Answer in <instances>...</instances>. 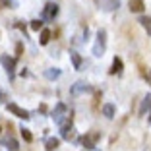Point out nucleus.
I'll list each match as a JSON object with an SVG mask.
<instances>
[{
  "instance_id": "f257e3e1",
  "label": "nucleus",
  "mask_w": 151,
  "mask_h": 151,
  "mask_svg": "<svg viewBox=\"0 0 151 151\" xmlns=\"http://www.w3.org/2000/svg\"><path fill=\"white\" fill-rule=\"evenodd\" d=\"M105 50H107V31H105V29H99L97 41H95V45H93V56L101 58L103 54H105Z\"/></svg>"
},
{
  "instance_id": "f03ea898",
  "label": "nucleus",
  "mask_w": 151,
  "mask_h": 151,
  "mask_svg": "<svg viewBox=\"0 0 151 151\" xmlns=\"http://www.w3.org/2000/svg\"><path fill=\"white\" fill-rule=\"evenodd\" d=\"M101 139V132H87L85 136H81V145L85 147V149H95V145H97V142Z\"/></svg>"
},
{
  "instance_id": "7ed1b4c3",
  "label": "nucleus",
  "mask_w": 151,
  "mask_h": 151,
  "mask_svg": "<svg viewBox=\"0 0 151 151\" xmlns=\"http://www.w3.org/2000/svg\"><path fill=\"white\" fill-rule=\"evenodd\" d=\"M0 64L4 66V70H6L10 80H14V76H16V58H10L8 54H2V56H0Z\"/></svg>"
},
{
  "instance_id": "20e7f679",
  "label": "nucleus",
  "mask_w": 151,
  "mask_h": 151,
  "mask_svg": "<svg viewBox=\"0 0 151 151\" xmlns=\"http://www.w3.org/2000/svg\"><path fill=\"white\" fill-rule=\"evenodd\" d=\"M52 118H54V122H56L58 126H60L64 120L68 118V107L64 105V103H58L56 107H54V111H52Z\"/></svg>"
},
{
  "instance_id": "39448f33",
  "label": "nucleus",
  "mask_w": 151,
  "mask_h": 151,
  "mask_svg": "<svg viewBox=\"0 0 151 151\" xmlns=\"http://www.w3.org/2000/svg\"><path fill=\"white\" fill-rule=\"evenodd\" d=\"M56 16H58V4H54V2H47L45 8H43V19H45V22H52Z\"/></svg>"
},
{
  "instance_id": "423d86ee",
  "label": "nucleus",
  "mask_w": 151,
  "mask_h": 151,
  "mask_svg": "<svg viewBox=\"0 0 151 151\" xmlns=\"http://www.w3.org/2000/svg\"><path fill=\"white\" fill-rule=\"evenodd\" d=\"M87 91H91V85H89L87 81H83V80L76 81V83L70 87V93L74 95V97H78V95H81V93H87Z\"/></svg>"
},
{
  "instance_id": "0eeeda50",
  "label": "nucleus",
  "mask_w": 151,
  "mask_h": 151,
  "mask_svg": "<svg viewBox=\"0 0 151 151\" xmlns=\"http://www.w3.org/2000/svg\"><path fill=\"white\" fill-rule=\"evenodd\" d=\"M0 143H2V147H6L8 151H18L19 149V142L14 138V136H2Z\"/></svg>"
},
{
  "instance_id": "6e6552de",
  "label": "nucleus",
  "mask_w": 151,
  "mask_h": 151,
  "mask_svg": "<svg viewBox=\"0 0 151 151\" xmlns=\"http://www.w3.org/2000/svg\"><path fill=\"white\" fill-rule=\"evenodd\" d=\"M8 111L12 112V114H16V116H19V118H23V120L31 118V116H29V112H27L25 109L18 107V105H16V103H8Z\"/></svg>"
},
{
  "instance_id": "1a4fd4ad",
  "label": "nucleus",
  "mask_w": 151,
  "mask_h": 151,
  "mask_svg": "<svg viewBox=\"0 0 151 151\" xmlns=\"http://www.w3.org/2000/svg\"><path fill=\"white\" fill-rule=\"evenodd\" d=\"M122 68H124V64H122V58L114 56V60H112V66H111V70H109V74L120 76V74H122Z\"/></svg>"
},
{
  "instance_id": "9d476101",
  "label": "nucleus",
  "mask_w": 151,
  "mask_h": 151,
  "mask_svg": "<svg viewBox=\"0 0 151 151\" xmlns=\"http://www.w3.org/2000/svg\"><path fill=\"white\" fill-rule=\"evenodd\" d=\"M120 0H101V8L105 12H112V10H118Z\"/></svg>"
},
{
  "instance_id": "9b49d317",
  "label": "nucleus",
  "mask_w": 151,
  "mask_h": 151,
  "mask_svg": "<svg viewBox=\"0 0 151 151\" xmlns=\"http://www.w3.org/2000/svg\"><path fill=\"white\" fill-rule=\"evenodd\" d=\"M58 145H60V139L58 138H47L45 139V149L47 151H54Z\"/></svg>"
},
{
  "instance_id": "f8f14e48",
  "label": "nucleus",
  "mask_w": 151,
  "mask_h": 151,
  "mask_svg": "<svg viewBox=\"0 0 151 151\" xmlns=\"http://www.w3.org/2000/svg\"><path fill=\"white\" fill-rule=\"evenodd\" d=\"M147 111H151V93H147L142 101V107H139V114H145Z\"/></svg>"
},
{
  "instance_id": "ddd939ff",
  "label": "nucleus",
  "mask_w": 151,
  "mask_h": 151,
  "mask_svg": "<svg viewBox=\"0 0 151 151\" xmlns=\"http://www.w3.org/2000/svg\"><path fill=\"white\" fill-rule=\"evenodd\" d=\"M101 112L107 118H114V112H116V109H114V105L112 103H107V105H103V109H101Z\"/></svg>"
},
{
  "instance_id": "4468645a",
  "label": "nucleus",
  "mask_w": 151,
  "mask_h": 151,
  "mask_svg": "<svg viewBox=\"0 0 151 151\" xmlns=\"http://www.w3.org/2000/svg\"><path fill=\"white\" fill-rule=\"evenodd\" d=\"M128 6H130V10H132V12H142L143 8H145V4H143V0H130L128 2Z\"/></svg>"
},
{
  "instance_id": "2eb2a0df",
  "label": "nucleus",
  "mask_w": 151,
  "mask_h": 151,
  "mask_svg": "<svg viewBox=\"0 0 151 151\" xmlns=\"http://www.w3.org/2000/svg\"><path fill=\"white\" fill-rule=\"evenodd\" d=\"M70 58H72V64H74V68H76V70H80V68H81V56H80V52L72 50V52H70Z\"/></svg>"
},
{
  "instance_id": "dca6fc26",
  "label": "nucleus",
  "mask_w": 151,
  "mask_h": 151,
  "mask_svg": "<svg viewBox=\"0 0 151 151\" xmlns=\"http://www.w3.org/2000/svg\"><path fill=\"white\" fill-rule=\"evenodd\" d=\"M139 23L143 25V29L147 31V35H151V18L149 16H142V18H139Z\"/></svg>"
},
{
  "instance_id": "f3484780",
  "label": "nucleus",
  "mask_w": 151,
  "mask_h": 151,
  "mask_svg": "<svg viewBox=\"0 0 151 151\" xmlns=\"http://www.w3.org/2000/svg\"><path fill=\"white\" fill-rule=\"evenodd\" d=\"M58 76H60V70H58V68H49V70H45V78H47V80H56Z\"/></svg>"
},
{
  "instance_id": "a211bd4d",
  "label": "nucleus",
  "mask_w": 151,
  "mask_h": 151,
  "mask_svg": "<svg viewBox=\"0 0 151 151\" xmlns=\"http://www.w3.org/2000/svg\"><path fill=\"white\" fill-rule=\"evenodd\" d=\"M50 35H52V33H50V29H43V31H41V39H39V43H41V45H49Z\"/></svg>"
},
{
  "instance_id": "6ab92c4d",
  "label": "nucleus",
  "mask_w": 151,
  "mask_h": 151,
  "mask_svg": "<svg viewBox=\"0 0 151 151\" xmlns=\"http://www.w3.org/2000/svg\"><path fill=\"white\" fill-rule=\"evenodd\" d=\"M29 27H31L33 31H43V19H33V22H29Z\"/></svg>"
},
{
  "instance_id": "aec40b11",
  "label": "nucleus",
  "mask_w": 151,
  "mask_h": 151,
  "mask_svg": "<svg viewBox=\"0 0 151 151\" xmlns=\"http://www.w3.org/2000/svg\"><path fill=\"white\" fill-rule=\"evenodd\" d=\"M0 6L2 8H16V2L14 0H0Z\"/></svg>"
},
{
  "instance_id": "412c9836",
  "label": "nucleus",
  "mask_w": 151,
  "mask_h": 151,
  "mask_svg": "<svg viewBox=\"0 0 151 151\" xmlns=\"http://www.w3.org/2000/svg\"><path fill=\"white\" fill-rule=\"evenodd\" d=\"M22 136H23V139H25V142H31V139H33L31 132H29L27 128H22Z\"/></svg>"
},
{
  "instance_id": "4be33fe9",
  "label": "nucleus",
  "mask_w": 151,
  "mask_h": 151,
  "mask_svg": "<svg viewBox=\"0 0 151 151\" xmlns=\"http://www.w3.org/2000/svg\"><path fill=\"white\" fill-rule=\"evenodd\" d=\"M6 97H8L6 91H0V103H6Z\"/></svg>"
},
{
  "instance_id": "5701e85b",
  "label": "nucleus",
  "mask_w": 151,
  "mask_h": 151,
  "mask_svg": "<svg viewBox=\"0 0 151 151\" xmlns=\"http://www.w3.org/2000/svg\"><path fill=\"white\" fill-rule=\"evenodd\" d=\"M16 52H18V56L22 54V43H18V47H16Z\"/></svg>"
},
{
  "instance_id": "b1692460",
  "label": "nucleus",
  "mask_w": 151,
  "mask_h": 151,
  "mask_svg": "<svg viewBox=\"0 0 151 151\" xmlns=\"http://www.w3.org/2000/svg\"><path fill=\"white\" fill-rule=\"evenodd\" d=\"M145 78H147V81H149V85H151V70H149V74H147Z\"/></svg>"
},
{
  "instance_id": "393cba45",
  "label": "nucleus",
  "mask_w": 151,
  "mask_h": 151,
  "mask_svg": "<svg viewBox=\"0 0 151 151\" xmlns=\"http://www.w3.org/2000/svg\"><path fill=\"white\" fill-rule=\"evenodd\" d=\"M149 122H151V114H149Z\"/></svg>"
},
{
  "instance_id": "a878e982",
  "label": "nucleus",
  "mask_w": 151,
  "mask_h": 151,
  "mask_svg": "<svg viewBox=\"0 0 151 151\" xmlns=\"http://www.w3.org/2000/svg\"><path fill=\"white\" fill-rule=\"evenodd\" d=\"M93 151H97V149H93Z\"/></svg>"
}]
</instances>
